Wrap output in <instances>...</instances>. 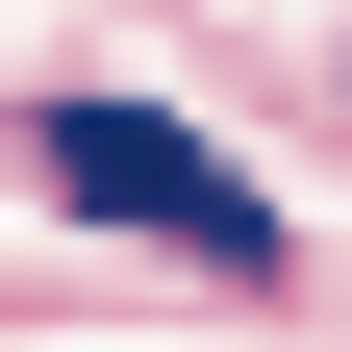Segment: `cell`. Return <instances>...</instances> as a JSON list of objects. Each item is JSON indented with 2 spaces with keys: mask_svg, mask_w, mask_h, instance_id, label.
Listing matches in <instances>:
<instances>
[{
  "mask_svg": "<svg viewBox=\"0 0 352 352\" xmlns=\"http://www.w3.org/2000/svg\"><path fill=\"white\" fill-rule=\"evenodd\" d=\"M25 176L101 201V227H151V252H201V277H277V201H252L227 151H176L151 101H25Z\"/></svg>",
  "mask_w": 352,
  "mask_h": 352,
  "instance_id": "obj_1",
  "label": "cell"
}]
</instances>
